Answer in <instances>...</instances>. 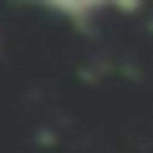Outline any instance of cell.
Segmentation results:
<instances>
[{"mask_svg": "<svg viewBox=\"0 0 153 153\" xmlns=\"http://www.w3.org/2000/svg\"><path fill=\"white\" fill-rule=\"evenodd\" d=\"M26 4H37L52 15H64V19H90V15L105 11V7H138V0H26Z\"/></svg>", "mask_w": 153, "mask_h": 153, "instance_id": "6da1fadb", "label": "cell"}]
</instances>
